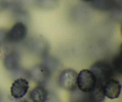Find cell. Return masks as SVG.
Returning a JSON list of instances; mask_svg holds the SVG:
<instances>
[{
  "instance_id": "obj_1",
  "label": "cell",
  "mask_w": 122,
  "mask_h": 102,
  "mask_svg": "<svg viewBox=\"0 0 122 102\" xmlns=\"http://www.w3.org/2000/svg\"><path fill=\"white\" fill-rule=\"evenodd\" d=\"M90 70L95 77L96 83L102 86L112 79L114 74L111 65L105 60H98L93 63Z\"/></svg>"
},
{
  "instance_id": "obj_2",
  "label": "cell",
  "mask_w": 122,
  "mask_h": 102,
  "mask_svg": "<svg viewBox=\"0 0 122 102\" xmlns=\"http://www.w3.org/2000/svg\"><path fill=\"white\" fill-rule=\"evenodd\" d=\"M77 88L83 93H88L96 84V80L90 70L82 69L77 75Z\"/></svg>"
},
{
  "instance_id": "obj_3",
  "label": "cell",
  "mask_w": 122,
  "mask_h": 102,
  "mask_svg": "<svg viewBox=\"0 0 122 102\" xmlns=\"http://www.w3.org/2000/svg\"><path fill=\"white\" fill-rule=\"evenodd\" d=\"M77 74L71 69H66L61 72L58 76V84L63 89L69 91L76 90Z\"/></svg>"
},
{
  "instance_id": "obj_4",
  "label": "cell",
  "mask_w": 122,
  "mask_h": 102,
  "mask_svg": "<svg viewBox=\"0 0 122 102\" xmlns=\"http://www.w3.org/2000/svg\"><path fill=\"white\" fill-rule=\"evenodd\" d=\"M27 34V27L23 21H17L7 31V39L8 43H19L26 38Z\"/></svg>"
},
{
  "instance_id": "obj_5",
  "label": "cell",
  "mask_w": 122,
  "mask_h": 102,
  "mask_svg": "<svg viewBox=\"0 0 122 102\" xmlns=\"http://www.w3.org/2000/svg\"><path fill=\"white\" fill-rule=\"evenodd\" d=\"M51 72L44 64H37L30 70L29 75L36 83L42 85L48 80Z\"/></svg>"
},
{
  "instance_id": "obj_6",
  "label": "cell",
  "mask_w": 122,
  "mask_h": 102,
  "mask_svg": "<svg viewBox=\"0 0 122 102\" xmlns=\"http://www.w3.org/2000/svg\"><path fill=\"white\" fill-rule=\"evenodd\" d=\"M29 88V82L25 78H19L16 79L11 85L10 93L12 97L15 99H20L27 94Z\"/></svg>"
},
{
  "instance_id": "obj_7",
  "label": "cell",
  "mask_w": 122,
  "mask_h": 102,
  "mask_svg": "<svg viewBox=\"0 0 122 102\" xmlns=\"http://www.w3.org/2000/svg\"><path fill=\"white\" fill-rule=\"evenodd\" d=\"M105 96L110 99H117L121 93L122 86L119 81L110 79L103 85Z\"/></svg>"
},
{
  "instance_id": "obj_8",
  "label": "cell",
  "mask_w": 122,
  "mask_h": 102,
  "mask_svg": "<svg viewBox=\"0 0 122 102\" xmlns=\"http://www.w3.org/2000/svg\"><path fill=\"white\" fill-rule=\"evenodd\" d=\"M20 56L16 51H11L5 56L3 63L5 68L9 70H15L20 64Z\"/></svg>"
},
{
  "instance_id": "obj_9",
  "label": "cell",
  "mask_w": 122,
  "mask_h": 102,
  "mask_svg": "<svg viewBox=\"0 0 122 102\" xmlns=\"http://www.w3.org/2000/svg\"><path fill=\"white\" fill-rule=\"evenodd\" d=\"M29 97L33 102H46L48 97V93L45 87L39 85L30 92Z\"/></svg>"
},
{
  "instance_id": "obj_10",
  "label": "cell",
  "mask_w": 122,
  "mask_h": 102,
  "mask_svg": "<svg viewBox=\"0 0 122 102\" xmlns=\"http://www.w3.org/2000/svg\"><path fill=\"white\" fill-rule=\"evenodd\" d=\"M87 100L89 102H103L105 100L104 93L103 90V86L96 83L94 88L86 93Z\"/></svg>"
},
{
  "instance_id": "obj_11",
  "label": "cell",
  "mask_w": 122,
  "mask_h": 102,
  "mask_svg": "<svg viewBox=\"0 0 122 102\" xmlns=\"http://www.w3.org/2000/svg\"><path fill=\"white\" fill-rule=\"evenodd\" d=\"M92 7L100 11H108L116 7L115 0H93L91 2Z\"/></svg>"
},
{
  "instance_id": "obj_12",
  "label": "cell",
  "mask_w": 122,
  "mask_h": 102,
  "mask_svg": "<svg viewBox=\"0 0 122 102\" xmlns=\"http://www.w3.org/2000/svg\"><path fill=\"white\" fill-rule=\"evenodd\" d=\"M32 49L38 56L46 57L49 50V45L45 40L41 38H37L32 43Z\"/></svg>"
},
{
  "instance_id": "obj_13",
  "label": "cell",
  "mask_w": 122,
  "mask_h": 102,
  "mask_svg": "<svg viewBox=\"0 0 122 102\" xmlns=\"http://www.w3.org/2000/svg\"><path fill=\"white\" fill-rule=\"evenodd\" d=\"M110 65L113 69L114 73L116 72L117 74H122V56L121 50L119 54L114 56L112 59V64Z\"/></svg>"
},
{
  "instance_id": "obj_14",
  "label": "cell",
  "mask_w": 122,
  "mask_h": 102,
  "mask_svg": "<svg viewBox=\"0 0 122 102\" xmlns=\"http://www.w3.org/2000/svg\"><path fill=\"white\" fill-rule=\"evenodd\" d=\"M57 3V0H37L38 6L44 9H51L52 8H54Z\"/></svg>"
},
{
  "instance_id": "obj_15",
  "label": "cell",
  "mask_w": 122,
  "mask_h": 102,
  "mask_svg": "<svg viewBox=\"0 0 122 102\" xmlns=\"http://www.w3.org/2000/svg\"><path fill=\"white\" fill-rule=\"evenodd\" d=\"M81 1H83V2H91L92 1H93V0H81Z\"/></svg>"
},
{
  "instance_id": "obj_16",
  "label": "cell",
  "mask_w": 122,
  "mask_h": 102,
  "mask_svg": "<svg viewBox=\"0 0 122 102\" xmlns=\"http://www.w3.org/2000/svg\"><path fill=\"white\" fill-rule=\"evenodd\" d=\"M0 46H1V44H0ZM0 53H1V49H0Z\"/></svg>"
}]
</instances>
